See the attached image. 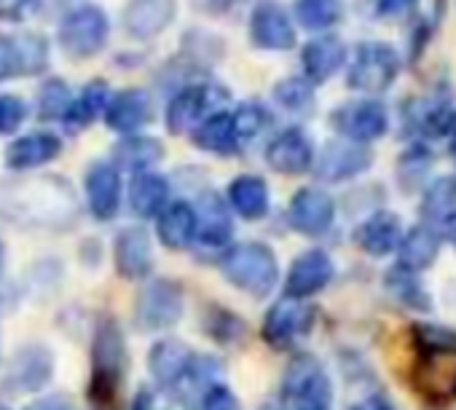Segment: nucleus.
I'll list each match as a JSON object with an SVG mask.
<instances>
[{
    "instance_id": "29",
    "label": "nucleus",
    "mask_w": 456,
    "mask_h": 410,
    "mask_svg": "<svg viewBox=\"0 0 456 410\" xmlns=\"http://www.w3.org/2000/svg\"><path fill=\"white\" fill-rule=\"evenodd\" d=\"M159 239L169 250H185L196 239V221L191 204L185 201L167 204L159 213Z\"/></svg>"
},
{
    "instance_id": "11",
    "label": "nucleus",
    "mask_w": 456,
    "mask_h": 410,
    "mask_svg": "<svg viewBox=\"0 0 456 410\" xmlns=\"http://www.w3.org/2000/svg\"><path fill=\"white\" fill-rule=\"evenodd\" d=\"M223 92L209 84H191L183 86L167 105V129L172 134H185L193 132L215 108L217 97Z\"/></svg>"
},
{
    "instance_id": "42",
    "label": "nucleus",
    "mask_w": 456,
    "mask_h": 410,
    "mask_svg": "<svg viewBox=\"0 0 456 410\" xmlns=\"http://www.w3.org/2000/svg\"><path fill=\"white\" fill-rule=\"evenodd\" d=\"M22 76V62H20V46H17V36H6L0 33V84Z\"/></svg>"
},
{
    "instance_id": "26",
    "label": "nucleus",
    "mask_w": 456,
    "mask_h": 410,
    "mask_svg": "<svg viewBox=\"0 0 456 410\" xmlns=\"http://www.w3.org/2000/svg\"><path fill=\"white\" fill-rule=\"evenodd\" d=\"M228 201L232 210L245 221H261L269 213V185L258 174H240L228 185Z\"/></svg>"
},
{
    "instance_id": "4",
    "label": "nucleus",
    "mask_w": 456,
    "mask_h": 410,
    "mask_svg": "<svg viewBox=\"0 0 456 410\" xmlns=\"http://www.w3.org/2000/svg\"><path fill=\"white\" fill-rule=\"evenodd\" d=\"M108 36H110L108 14L94 4H81V6L70 9L60 20V28H57L60 49L68 57H73L76 62L97 57L105 49Z\"/></svg>"
},
{
    "instance_id": "2",
    "label": "nucleus",
    "mask_w": 456,
    "mask_h": 410,
    "mask_svg": "<svg viewBox=\"0 0 456 410\" xmlns=\"http://www.w3.org/2000/svg\"><path fill=\"white\" fill-rule=\"evenodd\" d=\"M223 277L234 287L245 290L253 298H264L277 287L280 266L272 253V247L261 242H245L232 247L220 261Z\"/></svg>"
},
{
    "instance_id": "6",
    "label": "nucleus",
    "mask_w": 456,
    "mask_h": 410,
    "mask_svg": "<svg viewBox=\"0 0 456 410\" xmlns=\"http://www.w3.org/2000/svg\"><path fill=\"white\" fill-rule=\"evenodd\" d=\"M330 126L341 140L368 145L389 132V110L379 100H349L330 113Z\"/></svg>"
},
{
    "instance_id": "53",
    "label": "nucleus",
    "mask_w": 456,
    "mask_h": 410,
    "mask_svg": "<svg viewBox=\"0 0 456 410\" xmlns=\"http://www.w3.org/2000/svg\"><path fill=\"white\" fill-rule=\"evenodd\" d=\"M0 410H9V407H0Z\"/></svg>"
},
{
    "instance_id": "13",
    "label": "nucleus",
    "mask_w": 456,
    "mask_h": 410,
    "mask_svg": "<svg viewBox=\"0 0 456 410\" xmlns=\"http://www.w3.org/2000/svg\"><path fill=\"white\" fill-rule=\"evenodd\" d=\"M349 60L346 44L333 36V33H322L312 41L304 44L301 49V68H304V78L317 86V84H328Z\"/></svg>"
},
{
    "instance_id": "3",
    "label": "nucleus",
    "mask_w": 456,
    "mask_h": 410,
    "mask_svg": "<svg viewBox=\"0 0 456 410\" xmlns=\"http://www.w3.org/2000/svg\"><path fill=\"white\" fill-rule=\"evenodd\" d=\"M403 70V60L395 46L384 41H362L346 68V86L360 94H384L392 89Z\"/></svg>"
},
{
    "instance_id": "38",
    "label": "nucleus",
    "mask_w": 456,
    "mask_h": 410,
    "mask_svg": "<svg viewBox=\"0 0 456 410\" xmlns=\"http://www.w3.org/2000/svg\"><path fill=\"white\" fill-rule=\"evenodd\" d=\"M429 166H432V153L427 148H421V145L408 148L397 161V180L405 185V190H411L429 172Z\"/></svg>"
},
{
    "instance_id": "40",
    "label": "nucleus",
    "mask_w": 456,
    "mask_h": 410,
    "mask_svg": "<svg viewBox=\"0 0 456 410\" xmlns=\"http://www.w3.org/2000/svg\"><path fill=\"white\" fill-rule=\"evenodd\" d=\"M419 335V346L427 354H451L456 351V333L448 327H437V325H419L416 327Z\"/></svg>"
},
{
    "instance_id": "31",
    "label": "nucleus",
    "mask_w": 456,
    "mask_h": 410,
    "mask_svg": "<svg viewBox=\"0 0 456 410\" xmlns=\"http://www.w3.org/2000/svg\"><path fill=\"white\" fill-rule=\"evenodd\" d=\"M164 158V145L153 137H124L113 148V166L116 169H129L134 174L148 172Z\"/></svg>"
},
{
    "instance_id": "10",
    "label": "nucleus",
    "mask_w": 456,
    "mask_h": 410,
    "mask_svg": "<svg viewBox=\"0 0 456 410\" xmlns=\"http://www.w3.org/2000/svg\"><path fill=\"white\" fill-rule=\"evenodd\" d=\"M290 226L304 237H322L336 221V201L322 188H301L288 207Z\"/></svg>"
},
{
    "instance_id": "12",
    "label": "nucleus",
    "mask_w": 456,
    "mask_h": 410,
    "mask_svg": "<svg viewBox=\"0 0 456 410\" xmlns=\"http://www.w3.org/2000/svg\"><path fill=\"white\" fill-rule=\"evenodd\" d=\"M312 322H314V311L309 306H304L301 301L285 298L269 309L264 319V338L274 349H288L290 343H296L301 335L309 333Z\"/></svg>"
},
{
    "instance_id": "7",
    "label": "nucleus",
    "mask_w": 456,
    "mask_h": 410,
    "mask_svg": "<svg viewBox=\"0 0 456 410\" xmlns=\"http://www.w3.org/2000/svg\"><path fill=\"white\" fill-rule=\"evenodd\" d=\"M183 314V290L172 279H153L148 282L134 303V322L140 330H167L177 325Z\"/></svg>"
},
{
    "instance_id": "32",
    "label": "nucleus",
    "mask_w": 456,
    "mask_h": 410,
    "mask_svg": "<svg viewBox=\"0 0 456 410\" xmlns=\"http://www.w3.org/2000/svg\"><path fill=\"white\" fill-rule=\"evenodd\" d=\"M344 0H293V22L312 33H328L344 20Z\"/></svg>"
},
{
    "instance_id": "28",
    "label": "nucleus",
    "mask_w": 456,
    "mask_h": 410,
    "mask_svg": "<svg viewBox=\"0 0 456 410\" xmlns=\"http://www.w3.org/2000/svg\"><path fill=\"white\" fill-rule=\"evenodd\" d=\"M169 185L156 172H140L129 182V207L137 218H153L167 207Z\"/></svg>"
},
{
    "instance_id": "48",
    "label": "nucleus",
    "mask_w": 456,
    "mask_h": 410,
    "mask_svg": "<svg viewBox=\"0 0 456 410\" xmlns=\"http://www.w3.org/2000/svg\"><path fill=\"white\" fill-rule=\"evenodd\" d=\"M232 4H234V0H193V6H199L201 12H209V14H220Z\"/></svg>"
},
{
    "instance_id": "44",
    "label": "nucleus",
    "mask_w": 456,
    "mask_h": 410,
    "mask_svg": "<svg viewBox=\"0 0 456 410\" xmlns=\"http://www.w3.org/2000/svg\"><path fill=\"white\" fill-rule=\"evenodd\" d=\"M36 9V0H0V22H22Z\"/></svg>"
},
{
    "instance_id": "19",
    "label": "nucleus",
    "mask_w": 456,
    "mask_h": 410,
    "mask_svg": "<svg viewBox=\"0 0 456 410\" xmlns=\"http://www.w3.org/2000/svg\"><path fill=\"white\" fill-rule=\"evenodd\" d=\"M153 118V102L145 89H124L110 94V102L105 108V121L113 132L132 137L142 126H148Z\"/></svg>"
},
{
    "instance_id": "8",
    "label": "nucleus",
    "mask_w": 456,
    "mask_h": 410,
    "mask_svg": "<svg viewBox=\"0 0 456 410\" xmlns=\"http://www.w3.org/2000/svg\"><path fill=\"white\" fill-rule=\"evenodd\" d=\"M250 41L264 52H290L298 41L296 22L277 0H264L250 17Z\"/></svg>"
},
{
    "instance_id": "27",
    "label": "nucleus",
    "mask_w": 456,
    "mask_h": 410,
    "mask_svg": "<svg viewBox=\"0 0 456 410\" xmlns=\"http://www.w3.org/2000/svg\"><path fill=\"white\" fill-rule=\"evenodd\" d=\"M108 102H110V89H108L105 81L97 78V81L86 84V86L78 92V97L70 100V105H68V110H65V116H62L65 129L81 132V129L92 126V121H94L100 113H105Z\"/></svg>"
},
{
    "instance_id": "23",
    "label": "nucleus",
    "mask_w": 456,
    "mask_h": 410,
    "mask_svg": "<svg viewBox=\"0 0 456 410\" xmlns=\"http://www.w3.org/2000/svg\"><path fill=\"white\" fill-rule=\"evenodd\" d=\"M196 357L191 351L188 343L183 341H175V338H167V341H159L151 354H148V367H151V375L161 383V386H172L177 383L191 367H193Z\"/></svg>"
},
{
    "instance_id": "41",
    "label": "nucleus",
    "mask_w": 456,
    "mask_h": 410,
    "mask_svg": "<svg viewBox=\"0 0 456 410\" xmlns=\"http://www.w3.org/2000/svg\"><path fill=\"white\" fill-rule=\"evenodd\" d=\"M28 116L25 100L17 94H0V134H14Z\"/></svg>"
},
{
    "instance_id": "20",
    "label": "nucleus",
    "mask_w": 456,
    "mask_h": 410,
    "mask_svg": "<svg viewBox=\"0 0 456 410\" xmlns=\"http://www.w3.org/2000/svg\"><path fill=\"white\" fill-rule=\"evenodd\" d=\"M52 373H54L52 351L41 343H30L20 349L17 357L12 359L6 386L12 391H38L49 383Z\"/></svg>"
},
{
    "instance_id": "9",
    "label": "nucleus",
    "mask_w": 456,
    "mask_h": 410,
    "mask_svg": "<svg viewBox=\"0 0 456 410\" xmlns=\"http://www.w3.org/2000/svg\"><path fill=\"white\" fill-rule=\"evenodd\" d=\"M373 164V153L368 145H357L349 140H333L328 142L320 156H314V174L325 182H344L362 172H368Z\"/></svg>"
},
{
    "instance_id": "30",
    "label": "nucleus",
    "mask_w": 456,
    "mask_h": 410,
    "mask_svg": "<svg viewBox=\"0 0 456 410\" xmlns=\"http://www.w3.org/2000/svg\"><path fill=\"white\" fill-rule=\"evenodd\" d=\"M440 250V234H435L429 226H413L408 234H403L397 245L400 266L408 271H424L435 263Z\"/></svg>"
},
{
    "instance_id": "45",
    "label": "nucleus",
    "mask_w": 456,
    "mask_h": 410,
    "mask_svg": "<svg viewBox=\"0 0 456 410\" xmlns=\"http://www.w3.org/2000/svg\"><path fill=\"white\" fill-rule=\"evenodd\" d=\"M416 6V0H376V17L381 20H397L408 14Z\"/></svg>"
},
{
    "instance_id": "49",
    "label": "nucleus",
    "mask_w": 456,
    "mask_h": 410,
    "mask_svg": "<svg viewBox=\"0 0 456 410\" xmlns=\"http://www.w3.org/2000/svg\"><path fill=\"white\" fill-rule=\"evenodd\" d=\"M132 410H156V407H153L151 394H148V391H140V394H137V399H134V405H132Z\"/></svg>"
},
{
    "instance_id": "17",
    "label": "nucleus",
    "mask_w": 456,
    "mask_h": 410,
    "mask_svg": "<svg viewBox=\"0 0 456 410\" xmlns=\"http://www.w3.org/2000/svg\"><path fill=\"white\" fill-rule=\"evenodd\" d=\"M177 17V0H129L124 6V30L137 41L159 38Z\"/></svg>"
},
{
    "instance_id": "37",
    "label": "nucleus",
    "mask_w": 456,
    "mask_h": 410,
    "mask_svg": "<svg viewBox=\"0 0 456 410\" xmlns=\"http://www.w3.org/2000/svg\"><path fill=\"white\" fill-rule=\"evenodd\" d=\"M70 89L65 81L60 78H49L41 89H38V116L41 118H62L68 105H70Z\"/></svg>"
},
{
    "instance_id": "15",
    "label": "nucleus",
    "mask_w": 456,
    "mask_h": 410,
    "mask_svg": "<svg viewBox=\"0 0 456 410\" xmlns=\"http://www.w3.org/2000/svg\"><path fill=\"white\" fill-rule=\"evenodd\" d=\"M336 269L328 253L322 250H306L304 255H298L288 271V282H285V295L293 301H304L309 295H317L320 290H325L333 279Z\"/></svg>"
},
{
    "instance_id": "33",
    "label": "nucleus",
    "mask_w": 456,
    "mask_h": 410,
    "mask_svg": "<svg viewBox=\"0 0 456 410\" xmlns=\"http://www.w3.org/2000/svg\"><path fill=\"white\" fill-rule=\"evenodd\" d=\"M421 215L432 223L456 218V177H437L421 196Z\"/></svg>"
},
{
    "instance_id": "34",
    "label": "nucleus",
    "mask_w": 456,
    "mask_h": 410,
    "mask_svg": "<svg viewBox=\"0 0 456 410\" xmlns=\"http://www.w3.org/2000/svg\"><path fill=\"white\" fill-rule=\"evenodd\" d=\"M384 285H387L389 295H392L395 301H400L403 306L416 309V311H429V309H432L429 295H427L424 285L419 282L416 271H408V269H403V266L397 263L395 269L387 271V282H384Z\"/></svg>"
},
{
    "instance_id": "24",
    "label": "nucleus",
    "mask_w": 456,
    "mask_h": 410,
    "mask_svg": "<svg viewBox=\"0 0 456 410\" xmlns=\"http://www.w3.org/2000/svg\"><path fill=\"white\" fill-rule=\"evenodd\" d=\"M191 140L199 150L212 156H234L240 150V134L234 129L232 113H209L193 132Z\"/></svg>"
},
{
    "instance_id": "35",
    "label": "nucleus",
    "mask_w": 456,
    "mask_h": 410,
    "mask_svg": "<svg viewBox=\"0 0 456 410\" xmlns=\"http://www.w3.org/2000/svg\"><path fill=\"white\" fill-rule=\"evenodd\" d=\"M274 100L280 108L290 113H312L314 110V86L306 78H285L274 86Z\"/></svg>"
},
{
    "instance_id": "22",
    "label": "nucleus",
    "mask_w": 456,
    "mask_h": 410,
    "mask_svg": "<svg viewBox=\"0 0 456 410\" xmlns=\"http://www.w3.org/2000/svg\"><path fill=\"white\" fill-rule=\"evenodd\" d=\"M116 271L124 279H142L151 271V237L145 229H126L113 245Z\"/></svg>"
},
{
    "instance_id": "46",
    "label": "nucleus",
    "mask_w": 456,
    "mask_h": 410,
    "mask_svg": "<svg viewBox=\"0 0 456 410\" xmlns=\"http://www.w3.org/2000/svg\"><path fill=\"white\" fill-rule=\"evenodd\" d=\"M28 410H78V407L73 405V399H68V397H62V394H52V397H46V399L33 402Z\"/></svg>"
},
{
    "instance_id": "18",
    "label": "nucleus",
    "mask_w": 456,
    "mask_h": 410,
    "mask_svg": "<svg viewBox=\"0 0 456 410\" xmlns=\"http://www.w3.org/2000/svg\"><path fill=\"white\" fill-rule=\"evenodd\" d=\"M84 185H86V201H89V213L97 218V221H113L118 215V207H121V177H118V169L113 164H92L86 169V177H84Z\"/></svg>"
},
{
    "instance_id": "1",
    "label": "nucleus",
    "mask_w": 456,
    "mask_h": 410,
    "mask_svg": "<svg viewBox=\"0 0 456 410\" xmlns=\"http://www.w3.org/2000/svg\"><path fill=\"white\" fill-rule=\"evenodd\" d=\"M129 351L124 333L116 319L102 317L94 327L92 341V378H89V399L94 410H116L118 391L126 375Z\"/></svg>"
},
{
    "instance_id": "16",
    "label": "nucleus",
    "mask_w": 456,
    "mask_h": 410,
    "mask_svg": "<svg viewBox=\"0 0 456 410\" xmlns=\"http://www.w3.org/2000/svg\"><path fill=\"white\" fill-rule=\"evenodd\" d=\"M193 221H196V242L204 247H223L234 234L232 213H228L225 201L215 190H204L196 196L193 204Z\"/></svg>"
},
{
    "instance_id": "25",
    "label": "nucleus",
    "mask_w": 456,
    "mask_h": 410,
    "mask_svg": "<svg viewBox=\"0 0 456 410\" xmlns=\"http://www.w3.org/2000/svg\"><path fill=\"white\" fill-rule=\"evenodd\" d=\"M403 239V223L395 213H376L370 215L354 234V242L362 253L381 258L397 250Z\"/></svg>"
},
{
    "instance_id": "52",
    "label": "nucleus",
    "mask_w": 456,
    "mask_h": 410,
    "mask_svg": "<svg viewBox=\"0 0 456 410\" xmlns=\"http://www.w3.org/2000/svg\"><path fill=\"white\" fill-rule=\"evenodd\" d=\"M0 269H4V242H0Z\"/></svg>"
},
{
    "instance_id": "43",
    "label": "nucleus",
    "mask_w": 456,
    "mask_h": 410,
    "mask_svg": "<svg viewBox=\"0 0 456 410\" xmlns=\"http://www.w3.org/2000/svg\"><path fill=\"white\" fill-rule=\"evenodd\" d=\"M201 410H240V402L225 386H212L201 402Z\"/></svg>"
},
{
    "instance_id": "14",
    "label": "nucleus",
    "mask_w": 456,
    "mask_h": 410,
    "mask_svg": "<svg viewBox=\"0 0 456 410\" xmlns=\"http://www.w3.org/2000/svg\"><path fill=\"white\" fill-rule=\"evenodd\" d=\"M266 164L280 172V174H304L314 166V142L312 137L290 126L280 132L269 145H266Z\"/></svg>"
},
{
    "instance_id": "21",
    "label": "nucleus",
    "mask_w": 456,
    "mask_h": 410,
    "mask_svg": "<svg viewBox=\"0 0 456 410\" xmlns=\"http://www.w3.org/2000/svg\"><path fill=\"white\" fill-rule=\"evenodd\" d=\"M62 153V140L52 132H33L20 140H14L6 148V166L14 172L38 169L49 161H54Z\"/></svg>"
},
{
    "instance_id": "47",
    "label": "nucleus",
    "mask_w": 456,
    "mask_h": 410,
    "mask_svg": "<svg viewBox=\"0 0 456 410\" xmlns=\"http://www.w3.org/2000/svg\"><path fill=\"white\" fill-rule=\"evenodd\" d=\"M352 410H397L384 394H370V397H365V399H360V402H354L352 405Z\"/></svg>"
},
{
    "instance_id": "5",
    "label": "nucleus",
    "mask_w": 456,
    "mask_h": 410,
    "mask_svg": "<svg viewBox=\"0 0 456 410\" xmlns=\"http://www.w3.org/2000/svg\"><path fill=\"white\" fill-rule=\"evenodd\" d=\"M282 397L290 410H330L333 389L325 367L309 354L296 357L285 370Z\"/></svg>"
},
{
    "instance_id": "50",
    "label": "nucleus",
    "mask_w": 456,
    "mask_h": 410,
    "mask_svg": "<svg viewBox=\"0 0 456 410\" xmlns=\"http://www.w3.org/2000/svg\"><path fill=\"white\" fill-rule=\"evenodd\" d=\"M443 229H445V237H448V242L456 247V218L445 221V223H443Z\"/></svg>"
},
{
    "instance_id": "51",
    "label": "nucleus",
    "mask_w": 456,
    "mask_h": 410,
    "mask_svg": "<svg viewBox=\"0 0 456 410\" xmlns=\"http://www.w3.org/2000/svg\"><path fill=\"white\" fill-rule=\"evenodd\" d=\"M451 150H453V158H456V132H453V137H451Z\"/></svg>"
},
{
    "instance_id": "39",
    "label": "nucleus",
    "mask_w": 456,
    "mask_h": 410,
    "mask_svg": "<svg viewBox=\"0 0 456 410\" xmlns=\"http://www.w3.org/2000/svg\"><path fill=\"white\" fill-rule=\"evenodd\" d=\"M234 118V129L240 134V140H253L258 137L269 124H272V116L264 105L258 102H245L237 108V113H232Z\"/></svg>"
},
{
    "instance_id": "36",
    "label": "nucleus",
    "mask_w": 456,
    "mask_h": 410,
    "mask_svg": "<svg viewBox=\"0 0 456 410\" xmlns=\"http://www.w3.org/2000/svg\"><path fill=\"white\" fill-rule=\"evenodd\" d=\"M20 46V62H22V76H38L49 65V41L41 33H25L17 36Z\"/></svg>"
}]
</instances>
